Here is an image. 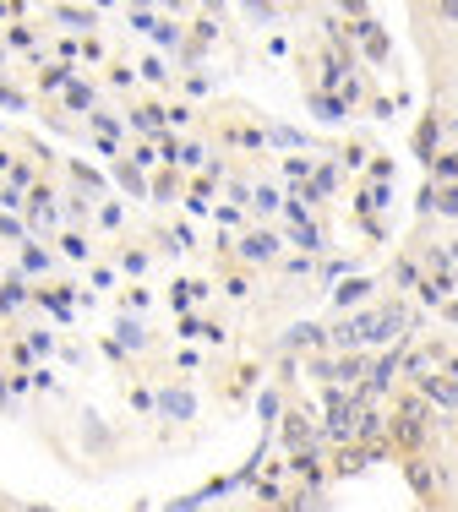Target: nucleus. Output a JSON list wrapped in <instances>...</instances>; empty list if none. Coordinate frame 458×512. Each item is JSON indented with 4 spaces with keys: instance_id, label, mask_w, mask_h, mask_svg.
Wrapping results in <instances>:
<instances>
[{
    "instance_id": "nucleus-1",
    "label": "nucleus",
    "mask_w": 458,
    "mask_h": 512,
    "mask_svg": "<svg viewBox=\"0 0 458 512\" xmlns=\"http://www.w3.org/2000/svg\"><path fill=\"white\" fill-rule=\"evenodd\" d=\"M240 262H273V235H246L240 240Z\"/></svg>"
},
{
    "instance_id": "nucleus-2",
    "label": "nucleus",
    "mask_w": 458,
    "mask_h": 512,
    "mask_svg": "<svg viewBox=\"0 0 458 512\" xmlns=\"http://www.w3.org/2000/svg\"><path fill=\"white\" fill-rule=\"evenodd\" d=\"M229 300H246L251 295V273H229V289H224Z\"/></svg>"
},
{
    "instance_id": "nucleus-4",
    "label": "nucleus",
    "mask_w": 458,
    "mask_h": 512,
    "mask_svg": "<svg viewBox=\"0 0 458 512\" xmlns=\"http://www.w3.org/2000/svg\"><path fill=\"white\" fill-rule=\"evenodd\" d=\"M448 382H458V360H448Z\"/></svg>"
},
{
    "instance_id": "nucleus-3",
    "label": "nucleus",
    "mask_w": 458,
    "mask_h": 512,
    "mask_svg": "<svg viewBox=\"0 0 458 512\" xmlns=\"http://www.w3.org/2000/svg\"><path fill=\"white\" fill-rule=\"evenodd\" d=\"M437 175H448V180H458V153H442V164H437Z\"/></svg>"
}]
</instances>
